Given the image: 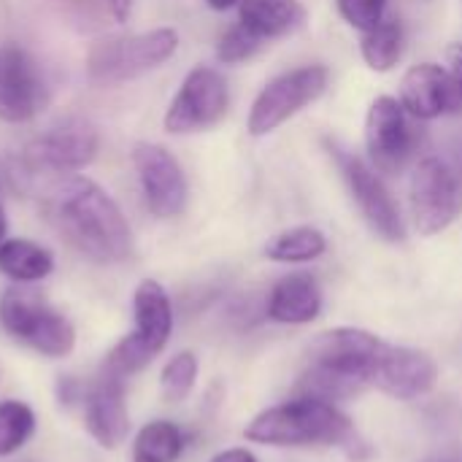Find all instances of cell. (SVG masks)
Returning <instances> with one entry per match:
<instances>
[{"label":"cell","mask_w":462,"mask_h":462,"mask_svg":"<svg viewBox=\"0 0 462 462\" xmlns=\"http://www.w3.org/2000/svg\"><path fill=\"white\" fill-rule=\"evenodd\" d=\"M447 60V76H449V89H452V106L449 114H462V43H449L444 51Z\"/></svg>","instance_id":"f1b7e54d"},{"label":"cell","mask_w":462,"mask_h":462,"mask_svg":"<svg viewBox=\"0 0 462 462\" xmlns=\"http://www.w3.org/2000/svg\"><path fill=\"white\" fill-rule=\"evenodd\" d=\"M238 22L263 41L284 38L306 24V8L298 0H241Z\"/></svg>","instance_id":"ac0fdd59"},{"label":"cell","mask_w":462,"mask_h":462,"mask_svg":"<svg viewBox=\"0 0 462 462\" xmlns=\"http://www.w3.org/2000/svg\"><path fill=\"white\" fill-rule=\"evenodd\" d=\"M439 382V363L414 346H395L387 344L379 352L374 368V387L393 401L409 403L430 395Z\"/></svg>","instance_id":"7c38bea8"},{"label":"cell","mask_w":462,"mask_h":462,"mask_svg":"<svg viewBox=\"0 0 462 462\" xmlns=\"http://www.w3.org/2000/svg\"><path fill=\"white\" fill-rule=\"evenodd\" d=\"M214 11H227V8H233V5H238L241 0H206Z\"/></svg>","instance_id":"836d02e7"},{"label":"cell","mask_w":462,"mask_h":462,"mask_svg":"<svg viewBox=\"0 0 462 462\" xmlns=\"http://www.w3.org/2000/svg\"><path fill=\"white\" fill-rule=\"evenodd\" d=\"M268 41H263L257 32H252L249 27H244L241 22L233 24L230 30H225V35L219 38L217 43V57L219 62L225 65H238V62H246L252 60Z\"/></svg>","instance_id":"4316f807"},{"label":"cell","mask_w":462,"mask_h":462,"mask_svg":"<svg viewBox=\"0 0 462 462\" xmlns=\"http://www.w3.org/2000/svg\"><path fill=\"white\" fill-rule=\"evenodd\" d=\"M24 344L46 360H65L76 349V328L65 314L49 306L24 336Z\"/></svg>","instance_id":"7402d4cb"},{"label":"cell","mask_w":462,"mask_h":462,"mask_svg":"<svg viewBox=\"0 0 462 462\" xmlns=\"http://www.w3.org/2000/svg\"><path fill=\"white\" fill-rule=\"evenodd\" d=\"M384 341L363 328H333L311 341V363L298 382V395L344 401L374 387V368Z\"/></svg>","instance_id":"3957f363"},{"label":"cell","mask_w":462,"mask_h":462,"mask_svg":"<svg viewBox=\"0 0 462 462\" xmlns=\"http://www.w3.org/2000/svg\"><path fill=\"white\" fill-rule=\"evenodd\" d=\"M133 162L143 189V203L157 219H173L187 208V176L179 160L157 143H138Z\"/></svg>","instance_id":"8fae6325"},{"label":"cell","mask_w":462,"mask_h":462,"mask_svg":"<svg viewBox=\"0 0 462 462\" xmlns=\"http://www.w3.org/2000/svg\"><path fill=\"white\" fill-rule=\"evenodd\" d=\"M51 214L65 238L95 263H122L133 254V230L114 198L95 181L76 176L51 200Z\"/></svg>","instance_id":"6da1fadb"},{"label":"cell","mask_w":462,"mask_h":462,"mask_svg":"<svg viewBox=\"0 0 462 462\" xmlns=\"http://www.w3.org/2000/svg\"><path fill=\"white\" fill-rule=\"evenodd\" d=\"M35 411L24 401H0V460L14 457L35 436Z\"/></svg>","instance_id":"d4e9b609"},{"label":"cell","mask_w":462,"mask_h":462,"mask_svg":"<svg viewBox=\"0 0 462 462\" xmlns=\"http://www.w3.org/2000/svg\"><path fill=\"white\" fill-rule=\"evenodd\" d=\"M133 336L157 357L173 333V306L165 287L154 279H143L133 292Z\"/></svg>","instance_id":"e0dca14e"},{"label":"cell","mask_w":462,"mask_h":462,"mask_svg":"<svg viewBox=\"0 0 462 462\" xmlns=\"http://www.w3.org/2000/svg\"><path fill=\"white\" fill-rule=\"evenodd\" d=\"M401 106L420 122H430L449 114L452 89L447 68L436 62L411 65L401 81Z\"/></svg>","instance_id":"9a60e30c"},{"label":"cell","mask_w":462,"mask_h":462,"mask_svg":"<svg viewBox=\"0 0 462 462\" xmlns=\"http://www.w3.org/2000/svg\"><path fill=\"white\" fill-rule=\"evenodd\" d=\"M46 103L43 79L32 57L16 43H0V119L19 125Z\"/></svg>","instance_id":"4fadbf2b"},{"label":"cell","mask_w":462,"mask_h":462,"mask_svg":"<svg viewBox=\"0 0 462 462\" xmlns=\"http://www.w3.org/2000/svg\"><path fill=\"white\" fill-rule=\"evenodd\" d=\"M208 462H260L249 449H244V447H233V449H222V452H217L214 457Z\"/></svg>","instance_id":"4dcf8cb0"},{"label":"cell","mask_w":462,"mask_h":462,"mask_svg":"<svg viewBox=\"0 0 462 462\" xmlns=\"http://www.w3.org/2000/svg\"><path fill=\"white\" fill-rule=\"evenodd\" d=\"M336 3H338V14L344 16L349 27L368 32L387 19L384 14H387L390 0H336Z\"/></svg>","instance_id":"83f0119b"},{"label":"cell","mask_w":462,"mask_h":462,"mask_svg":"<svg viewBox=\"0 0 462 462\" xmlns=\"http://www.w3.org/2000/svg\"><path fill=\"white\" fill-rule=\"evenodd\" d=\"M54 271V254L30 238H5L0 244V273L16 284L43 282Z\"/></svg>","instance_id":"d6986e66"},{"label":"cell","mask_w":462,"mask_h":462,"mask_svg":"<svg viewBox=\"0 0 462 462\" xmlns=\"http://www.w3.org/2000/svg\"><path fill=\"white\" fill-rule=\"evenodd\" d=\"M176 49H179V32L173 27L106 38L92 46L87 57V76L97 87H114L160 68L176 54Z\"/></svg>","instance_id":"277c9868"},{"label":"cell","mask_w":462,"mask_h":462,"mask_svg":"<svg viewBox=\"0 0 462 462\" xmlns=\"http://www.w3.org/2000/svg\"><path fill=\"white\" fill-rule=\"evenodd\" d=\"M409 203L420 236L430 238L449 230L462 211L460 176L441 157L420 160L411 173Z\"/></svg>","instance_id":"8992f818"},{"label":"cell","mask_w":462,"mask_h":462,"mask_svg":"<svg viewBox=\"0 0 462 462\" xmlns=\"http://www.w3.org/2000/svg\"><path fill=\"white\" fill-rule=\"evenodd\" d=\"M49 309V303L43 300L41 292L27 290L24 284L8 287L0 298V325L3 330L16 338L24 341V336L30 333V328L35 325V319Z\"/></svg>","instance_id":"cb8c5ba5"},{"label":"cell","mask_w":462,"mask_h":462,"mask_svg":"<svg viewBox=\"0 0 462 462\" xmlns=\"http://www.w3.org/2000/svg\"><path fill=\"white\" fill-rule=\"evenodd\" d=\"M127 379L100 368L95 384L84 393V428L100 449H116L130 433V411L125 401Z\"/></svg>","instance_id":"5bb4252c"},{"label":"cell","mask_w":462,"mask_h":462,"mask_svg":"<svg viewBox=\"0 0 462 462\" xmlns=\"http://www.w3.org/2000/svg\"><path fill=\"white\" fill-rule=\"evenodd\" d=\"M100 138L87 119H65L41 133L27 149L24 162L32 171L73 173L87 168L97 154Z\"/></svg>","instance_id":"30bf717a"},{"label":"cell","mask_w":462,"mask_h":462,"mask_svg":"<svg viewBox=\"0 0 462 462\" xmlns=\"http://www.w3.org/2000/svg\"><path fill=\"white\" fill-rule=\"evenodd\" d=\"M5 227L8 225H5V214H3V203H0V244L5 241Z\"/></svg>","instance_id":"e575fe53"},{"label":"cell","mask_w":462,"mask_h":462,"mask_svg":"<svg viewBox=\"0 0 462 462\" xmlns=\"http://www.w3.org/2000/svg\"><path fill=\"white\" fill-rule=\"evenodd\" d=\"M187 447L184 430L171 420H152L146 422L135 439L130 462H179Z\"/></svg>","instance_id":"44dd1931"},{"label":"cell","mask_w":462,"mask_h":462,"mask_svg":"<svg viewBox=\"0 0 462 462\" xmlns=\"http://www.w3.org/2000/svg\"><path fill=\"white\" fill-rule=\"evenodd\" d=\"M57 398L60 403H76V401H84V390L73 376H62L57 384Z\"/></svg>","instance_id":"f546056e"},{"label":"cell","mask_w":462,"mask_h":462,"mask_svg":"<svg viewBox=\"0 0 462 462\" xmlns=\"http://www.w3.org/2000/svg\"><path fill=\"white\" fill-rule=\"evenodd\" d=\"M330 154L336 157L341 176H344L363 219L368 222V227L387 244H403L406 241V222L401 217L395 198L384 187L382 176L371 165H365L360 157L349 154L346 149H338L336 143H330Z\"/></svg>","instance_id":"9c48e42d"},{"label":"cell","mask_w":462,"mask_h":462,"mask_svg":"<svg viewBox=\"0 0 462 462\" xmlns=\"http://www.w3.org/2000/svg\"><path fill=\"white\" fill-rule=\"evenodd\" d=\"M108 8H111V14L116 16V22H125V19L130 16L133 0H108Z\"/></svg>","instance_id":"1f68e13d"},{"label":"cell","mask_w":462,"mask_h":462,"mask_svg":"<svg viewBox=\"0 0 462 462\" xmlns=\"http://www.w3.org/2000/svg\"><path fill=\"white\" fill-rule=\"evenodd\" d=\"M414 116L393 95H379L365 116V149L371 168L384 176H398L414 157L420 133Z\"/></svg>","instance_id":"52a82bcc"},{"label":"cell","mask_w":462,"mask_h":462,"mask_svg":"<svg viewBox=\"0 0 462 462\" xmlns=\"http://www.w3.org/2000/svg\"><path fill=\"white\" fill-rule=\"evenodd\" d=\"M328 252V238L319 227L311 225H300V227H290L276 233L263 254L271 263H282V265H303V263H314Z\"/></svg>","instance_id":"ffe728a7"},{"label":"cell","mask_w":462,"mask_h":462,"mask_svg":"<svg viewBox=\"0 0 462 462\" xmlns=\"http://www.w3.org/2000/svg\"><path fill=\"white\" fill-rule=\"evenodd\" d=\"M420 462H462V455L460 452H436V455H428L425 460Z\"/></svg>","instance_id":"d6a6232c"},{"label":"cell","mask_w":462,"mask_h":462,"mask_svg":"<svg viewBox=\"0 0 462 462\" xmlns=\"http://www.w3.org/2000/svg\"><path fill=\"white\" fill-rule=\"evenodd\" d=\"M198 374H200V363L198 355L184 349L176 352L160 374V393L168 403H181L192 395L195 384H198Z\"/></svg>","instance_id":"484cf974"},{"label":"cell","mask_w":462,"mask_h":462,"mask_svg":"<svg viewBox=\"0 0 462 462\" xmlns=\"http://www.w3.org/2000/svg\"><path fill=\"white\" fill-rule=\"evenodd\" d=\"M403 51H406V32H403V24L398 16H390L382 24H376L374 30L363 32L360 54H363L365 65L376 73L393 70L401 62Z\"/></svg>","instance_id":"603a6c76"},{"label":"cell","mask_w":462,"mask_h":462,"mask_svg":"<svg viewBox=\"0 0 462 462\" xmlns=\"http://www.w3.org/2000/svg\"><path fill=\"white\" fill-rule=\"evenodd\" d=\"M244 439L260 447H341L349 457H357V430L352 420L330 401L314 395H295L287 403L271 406L249 420Z\"/></svg>","instance_id":"7a4b0ae2"},{"label":"cell","mask_w":462,"mask_h":462,"mask_svg":"<svg viewBox=\"0 0 462 462\" xmlns=\"http://www.w3.org/2000/svg\"><path fill=\"white\" fill-rule=\"evenodd\" d=\"M322 314V290L309 273L282 276L265 303V317L279 325H309Z\"/></svg>","instance_id":"2e32d148"},{"label":"cell","mask_w":462,"mask_h":462,"mask_svg":"<svg viewBox=\"0 0 462 462\" xmlns=\"http://www.w3.org/2000/svg\"><path fill=\"white\" fill-rule=\"evenodd\" d=\"M330 81V70L325 65H300L276 79H271L252 103L246 127L254 138H263L282 127L287 119L300 114L306 106L317 103Z\"/></svg>","instance_id":"5b68a950"},{"label":"cell","mask_w":462,"mask_h":462,"mask_svg":"<svg viewBox=\"0 0 462 462\" xmlns=\"http://www.w3.org/2000/svg\"><path fill=\"white\" fill-rule=\"evenodd\" d=\"M230 108L227 79L208 65L192 68L165 111V130L173 135L200 133L225 119Z\"/></svg>","instance_id":"ba28073f"}]
</instances>
